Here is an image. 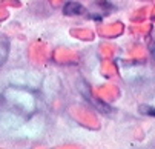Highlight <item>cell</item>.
I'll return each instance as SVG.
<instances>
[{"label": "cell", "instance_id": "1", "mask_svg": "<svg viewBox=\"0 0 155 149\" xmlns=\"http://www.w3.org/2000/svg\"><path fill=\"white\" fill-rule=\"evenodd\" d=\"M2 98L6 104V108L18 115L29 117L37 111V97L26 89H21V88L6 89Z\"/></svg>", "mask_w": 155, "mask_h": 149}, {"label": "cell", "instance_id": "2", "mask_svg": "<svg viewBox=\"0 0 155 149\" xmlns=\"http://www.w3.org/2000/svg\"><path fill=\"white\" fill-rule=\"evenodd\" d=\"M64 15H83L84 14V6L77 3V2H68L63 8Z\"/></svg>", "mask_w": 155, "mask_h": 149}, {"label": "cell", "instance_id": "3", "mask_svg": "<svg viewBox=\"0 0 155 149\" xmlns=\"http://www.w3.org/2000/svg\"><path fill=\"white\" fill-rule=\"evenodd\" d=\"M8 54H9V41L6 37L0 35V66L6 61Z\"/></svg>", "mask_w": 155, "mask_h": 149}, {"label": "cell", "instance_id": "4", "mask_svg": "<svg viewBox=\"0 0 155 149\" xmlns=\"http://www.w3.org/2000/svg\"><path fill=\"white\" fill-rule=\"evenodd\" d=\"M140 112L144 115H150L155 118V106H147V104H141L140 106Z\"/></svg>", "mask_w": 155, "mask_h": 149}, {"label": "cell", "instance_id": "5", "mask_svg": "<svg viewBox=\"0 0 155 149\" xmlns=\"http://www.w3.org/2000/svg\"><path fill=\"white\" fill-rule=\"evenodd\" d=\"M150 51H152V54L155 55V40H153V43H152V48H150Z\"/></svg>", "mask_w": 155, "mask_h": 149}]
</instances>
